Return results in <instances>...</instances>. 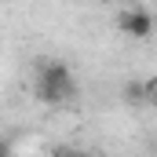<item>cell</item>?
Returning <instances> with one entry per match:
<instances>
[{"mask_svg": "<svg viewBox=\"0 0 157 157\" xmlns=\"http://www.w3.org/2000/svg\"><path fill=\"white\" fill-rule=\"evenodd\" d=\"M33 95L44 106H66L77 99V80L70 73L66 62L59 59H40L37 62V80H33Z\"/></svg>", "mask_w": 157, "mask_h": 157, "instance_id": "obj_1", "label": "cell"}, {"mask_svg": "<svg viewBox=\"0 0 157 157\" xmlns=\"http://www.w3.org/2000/svg\"><path fill=\"white\" fill-rule=\"evenodd\" d=\"M117 29L128 40H150L157 26H154V15H150L146 7H124L117 15Z\"/></svg>", "mask_w": 157, "mask_h": 157, "instance_id": "obj_2", "label": "cell"}, {"mask_svg": "<svg viewBox=\"0 0 157 157\" xmlns=\"http://www.w3.org/2000/svg\"><path fill=\"white\" fill-rule=\"evenodd\" d=\"M124 99H128L132 106L150 102V84H146V80H128V84H124Z\"/></svg>", "mask_w": 157, "mask_h": 157, "instance_id": "obj_3", "label": "cell"}, {"mask_svg": "<svg viewBox=\"0 0 157 157\" xmlns=\"http://www.w3.org/2000/svg\"><path fill=\"white\" fill-rule=\"evenodd\" d=\"M51 157H88V154H84V150H73V146H59Z\"/></svg>", "mask_w": 157, "mask_h": 157, "instance_id": "obj_4", "label": "cell"}, {"mask_svg": "<svg viewBox=\"0 0 157 157\" xmlns=\"http://www.w3.org/2000/svg\"><path fill=\"white\" fill-rule=\"evenodd\" d=\"M150 102L157 106V80H150Z\"/></svg>", "mask_w": 157, "mask_h": 157, "instance_id": "obj_5", "label": "cell"}]
</instances>
